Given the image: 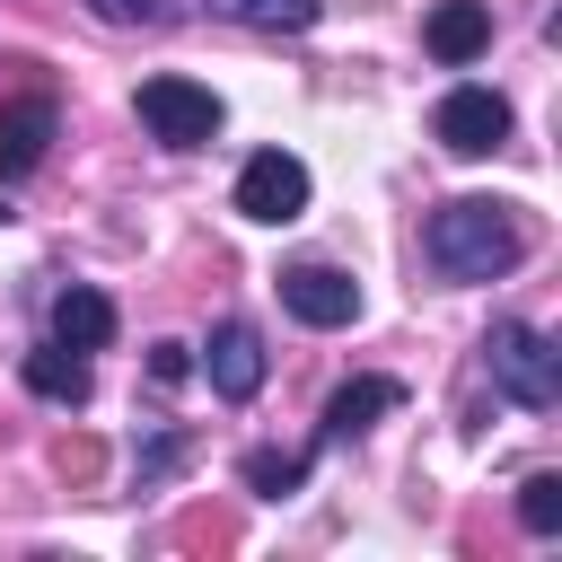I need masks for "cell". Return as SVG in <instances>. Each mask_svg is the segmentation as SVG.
<instances>
[{
	"instance_id": "6da1fadb",
	"label": "cell",
	"mask_w": 562,
	"mask_h": 562,
	"mask_svg": "<svg viewBox=\"0 0 562 562\" xmlns=\"http://www.w3.org/2000/svg\"><path fill=\"white\" fill-rule=\"evenodd\" d=\"M422 255H430L439 281L474 290V281H501V272L527 263V220L509 202H492V193H457V202H439L422 220Z\"/></svg>"
},
{
	"instance_id": "7a4b0ae2",
	"label": "cell",
	"mask_w": 562,
	"mask_h": 562,
	"mask_svg": "<svg viewBox=\"0 0 562 562\" xmlns=\"http://www.w3.org/2000/svg\"><path fill=\"white\" fill-rule=\"evenodd\" d=\"M483 369H492V386H501L518 413H553V404H562V351H553V334L527 325V316H501V325L483 334Z\"/></svg>"
},
{
	"instance_id": "3957f363",
	"label": "cell",
	"mask_w": 562,
	"mask_h": 562,
	"mask_svg": "<svg viewBox=\"0 0 562 562\" xmlns=\"http://www.w3.org/2000/svg\"><path fill=\"white\" fill-rule=\"evenodd\" d=\"M140 123H149L158 149H211L220 140V97L184 70H158V79H140Z\"/></svg>"
},
{
	"instance_id": "277c9868",
	"label": "cell",
	"mask_w": 562,
	"mask_h": 562,
	"mask_svg": "<svg viewBox=\"0 0 562 562\" xmlns=\"http://www.w3.org/2000/svg\"><path fill=\"white\" fill-rule=\"evenodd\" d=\"M307 193H316V176H307V158H290V149H255V158L237 167V211H246L255 228H290V220L307 211Z\"/></svg>"
},
{
	"instance_id": "5b68a950",
	"label": "cell",
	"mask_w": 562,
	"mask_h": 562,
	"mask_svg": "<svg viewBox=\"0 0 562 562\" xmlns=\"http://www.w3.org/2000/svg\"><path fill=\"white\" fill-rule=\"evenodd\" d=\"M430 132H439V149H457V158H492V149L509 140V97L457 79V88L430 105Z\"/></svg>"
},
{
	"instance_id": "8992f818",
	"label": "cell",
	"mask_w": 562,
	"mask_h": 562,
	"mask_svg": "<svg viewBox=\"0 0 562 562\" xmlns=\"http://www.w3.org/2000/svg\"><path fill=\"white\" fill-rule=\"evenodd\" d=\"M281 307H290L299 325L334 334V325L360 316V281H351L342 263H290V272H281Z\"/></svg>"
},
{
	"instance_id": "52a82bcc",
	"label": "cell",
	"mask_w": 562,
	"mask_h": 562,
	"mask_svg": "<svg viewBox=\"0 0 562 562\" xmlns=\"http://www.w3.org/2000/svg\"><path fill=\"white\" fill-rule=\"evenodd\" d=\"M202 378H211V395L246 404V395L263 386V334H255L246 316H220V325H211V342H202Z\"/></svg>"
},
{
	"instance_id": "ba28073f",
	"label": "cell",
	"mask_w": 562,
	"mask_h": 562,
	"mask_svg": "<svg viewBox=\"0 0 562 562\" xmlns=\"http://www.w3.org/2000/svg\"><path fill=\"white\" fill-rule=\"evenodd\" d=\"M386 413H404V378H351V386H334L325 395V422H316V448H342V439H360L369 422H386Z\"/></svg>"
},
{
	"instance_id": "9c48e42d",
	"label": "cell",
	"mask_w": 562,
	"mask_h": 562,
	"mask_svg": "<svg viewBox=\"0 0 562 562\" xmlns=\"http://www.w3.org/2000/svg\"><path fill=\"white\" fill-rule=\"evenodd\" d=\"M53 132H61V105H53V97H9V105H0V184L35 176L44 149H53Z\"/></svg>"
},
{
	"instance_id": "30bf717a",
	"label": "cell",
	"mask_w": 562,
	"mask_h": 562,
	"mask_svg": "<svg viewBox=\"0 0 562 562\" xmlns=\"http://www.w3.org/2000/svg\"><path fill=\"white\" fill-rule=\"evenodd\" d=\"M422 44H430V61H448V70L483 61V53H492V0H439V9L422 18Z\"/></svg>"
},
{
	"instance_id": "8fae6325",
	"label": "cell",
	"mask_w": 562,
	"mask_h": 562,
	"mask_svg": "<svg viewBox=\"0 0 562 562\" xmlns=\"http://www.w3.org/2000/svg\"><path fill=\"white\" fill-rule=\"evenodd\" d=\"M53 342H70V351H105V342H114V299L88 290V281H61V290H53Z\"/></svg>"
},
{
	"instance_id": "7c38bea8",
	"label": "cell",
	"mask_w": 562,
	"mask_h": 562,
	"mask_svg": "<svg viewBox=\"0 0 562 562\" xmlns=\"http://www.w3.org/2000/svg\"><path fill=\"white\" fill-rule=\"evenodd\" d=\"M26 386H35L44 404H88V351H70V342L26 351Z\"/></svg>"
},
{
	"instance_id": "4fadbf2b",
	"label": "cell",
	"mask_w": 562,
	"mask_h": 562,
	"mask_svg": "<svg viewBox=\"0 0 562 562\" xmlns=\"http://www.w3.org/2000/svg\"><path fill=\"white\" fill-rule=\"evenodd\" d=\"M202 9L228 26H263V35H307L325 18V0H202Z\"/></svg>"
},
{
	"instance_id": "5bb4252c",
	"label": "cell",
	"mask_w": 562,
	"mask_h": 562,
	"mask_svg": "<svg viewBox=\"0 0 562 562\" xmlns=\"http://www.w3.org/2000/svg\"><path fill=\"white\" fill-rule=\"evenodd\" d=\"M237 474H246V492H255V501H290V492L307 483V448H255Z\"/></svg>"
},
{
	"instance_id": "9a60e30c",
	"label": "cell",
	"mask_w": 562,
	"mask_h": 562,
	"mask_svg": "<svg viewBox=\"0 0 562 562\" xmlns=\"http://www.w3.org/2000/svg\"><path fill=\"white\" fill-rule=\"evenodd\" d=\"M518 527L527 536H553L562 527V474H527L518 483Z\"/></svg>"
},
{
	"instance_id": "2e32d148",
	"label": "cell",
	"mask_w": 562,
	"mask_h": 562,
	"mask_svg": "<svg viewBox=\"0 0 562 562\" xmlns=\"http://www.w3.org/2000/svg\"><path fill=\"white\" fill-rule=\"evenodd\" d=\"M176 465H184V439H176V430H158V439L140 448V492H149V483H167Z\"/></svg>"
},
{
	"instance_id": "e0dca14e",
	"label": "cell",
	"mask_w": 562,
	"mask_h": 562,
	"mask_svg": "<svg viewBox=\"0 0 562 562\" xmlns=\"http://www.w3.org/2000/svg\"><path fill=\"white\" fill-rule=\"evenodd\" d=\"M105 26H167V0H88Z\"/></svg>"
},
{
	"instance_id": "ac0fdd59",
	"label": "cell",
	"mask_w": 562,
	"mask_h": 562,
	"mask_svg": "<svg viewBox=\"0 0 562 562\" xmlns=\"http://www.w3.org/2000/svg\"><path fill=\"white\" fill-rule=\"evenodd\" d=\"M184 369H193V360H184V342H149V378H158V386H176Z\"/></svg>"
},
{
	"instance_id": "d6986e66",
	"label": "cell",
	"mask_w": 562,
	"mask_h": 562,
	"mask_svg": "<svg viewBox=\"0 0 562 562\" xmlns=\"http://www.w3.org/2000/svg\"><path fill=\"white\" fill-rule=\"evenodd\" d=\"M0 220H9V211H0Z\"/></svg>"
}]
</instances>
